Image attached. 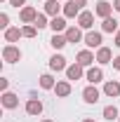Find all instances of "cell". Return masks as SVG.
I'll return each instance as SVG.
<instances>
[{
	"mask_svg": "<svg viewBox=\"0 0 120 122\" xmlns=\"http://www.w3.org/2000/svg\"><path fill=\"white\" fill-rule=\"evenodd\" d=\"M2 59L7 61V63H16V61L21 59V52H19V47H14V45H7L5 49H2Z\"/></svg>",
	"mask_w": 120,
	"mask_h": 122,
	"instance_id": "obj_1",
	"label": "cell"
},
{
	"mask_svg": "<svg viewBox=\"0 0 120 122\" xmlns=\"http://www.w3.org/2000/svg\"><path fill=\"white\" fill-rule=\"evenodd\" d=\"M38 14H40V12H35L33 7H21V12H19V19H21L24 24H35Z\"/></svg>",
	"mask_w": 120,
	"mask_h": 122,
	"instance_id": "obj_2",
	"label": "cell"
},
{
	"mask_svg": "<svg viewBox=\"0 0 120 122\" xmlns=\"http://www.w3.org/2000/svg\"><path fill=\"white\" fill-rule=\"evenodd\" d=\"M92 24H94V14H92V12H80V14H78V26H80V28L90 30Z\"/></svg>",
	"mask_w": 120,
	"mask_h": 122,
	"instance_id": "obj_3",
	"label": "cell"
},
{
	"mask_svg": "<svg viewBox=\"0 0 120 122\" xmlns=\"http://www.w3.org/2000/svg\"><path fill=\"white\" fill-rule=\"evenodd\" d=\"M111 10H113V5H111V2H106V0H101V2H97L94 14L101 16V19H108V16H111Z\"/></svg>",
	"mask_w": 120,
	"mask_h": 122,
	"instance_id": "obj_4",
	"label": "cell"
},
{
	"mask_svg": "<svg viewBox=\"0 0 120 122\" xmlns=\"http://www.w3.org/2000/svg\"><path fill=\"white\" fill-rule=\"evenodd\" d=\"M26 113L28 115H40L43 113V101L40 99H28L26 101Z\"/></svg>",
	"mask_w": 120,
	"mask_h": 122,
	"instance_id": "obj_5",
	"label": "cell"
},
{
	"mask_svg": "<svg viewBox=\"0 0 120 122\" xmlns=\"http://www.w3.org/2000/svg\"><path fill=\"white\" fill-rule=\"evenodd\" d=\"M82 99H85L87 103H97V101H99V89H97L94 85L85 87V89H82Z\"/></svg>",
	"mask_w": 120,
	"mask_h": 122,
	"instance_id": "obj_6",
	"label": "cell"
},
{
	"mask_svg": "<svg viewBox=\"0 0 120 122\" xmlns=\"http://www.w3.org/2000/svg\"><path fill=\"white\" fill-rule=\"evenodd\" d=\"M2 106L7 108V110L16 108V106H19V96H16V94H12V92H5V94H2Z\"/></svg>",
	"mask_w": 120,
	"mask_h": 122,
	"instance_id": "obj_7",
	"label": "cell"
},
{
	"mask_svg": "<svg viewBox=\"0 0 120 122\" xmlns=\"http://www.w3.org/2000/svg\"><path fill=\"white\" fill-rule=\"evenodd\" d=\"M49 68H52V71H57V73H59V71H66V68H68V66H66V59H64V56H61V54H54V56H52V59H49Z\"/></svg>",
	"mask_w": 120,
	"mask_h": 122,
	"instance_id": "obj_8",
	"label": "cell"
},
{
	"mask_svg": "<svg viewBox=\"0 0 120 122\" xmlns=\"http://www.w3.org/2000/svg\"><path fill=\"white\" fill-rule=\"evenodd\" d=\"M85 45H87V47H101V33L90 30V33L85 35Z\"/></svg>",
	"mask_w": 120,
	"mask_h": 122,
	"instance_id": "obj_9",
	"label": "cell"
},
{
	"mask_svg": "<svg viewBox=\"0 0 120 122\" xmlns=\"http://www.w3.org/2000/svg\"><path fill=\"white\" fill-rule=\"evenodd\" d=\"M59 10H61L59 0H45V14L47 16H59Z\"/></svg>",
	"mask_w": 120,
	"mask_h": 122,
	"instance_id": "obj_10",
	"label": "cell"
},
{
	"mask_svg": "<svg viewBox=\"0 0 120 122\" xmlns=\"http://www.w3.org/2000/svg\"><path fill=\"white\" fill-rule=\"evenodd\" d=\"M92 61H97V56L92 54L90 49H82V52H78V63H80V66H92Z\"/></svg>",
	"mask_w": 120,
	"mask_h": 122,
	"instance_id": "obj_11",
	"label": "cell"
},
{
	"mask_svg": "<svg viewBox=\"0 0 120 122\" xmlns=\"http://www.w3.org/2000/svg\"><path fill=\"white\" fill-rule=\"evenodd\" d=\"M82 68H85V66H80V63L68 66V68H66V77H68V80H80V77H82Z\"/></svg>",
	"mask_w": 120,
	"mask_h": 122,
	"instance_id": "obj_12",
	"label": "cell"
},
{
	"mask_svg": "<svg viewBox=\"0 0 120 122\" xmlns=\"http://www.w3.org/2000/svg\"><path fill=\"white\" fill-rule=\"evenodd\" d=\"M85 77L90 80V85H97V82L104 80V71H101V68H90V71L85 73Z\"/></svg>",
	"mask_w": 120,
	"mask_h": 122,
	"instance_id": "obj_13",
	"label": "cell"
},
{
	"mask_svg": "<svg viewBox=\"0 0 120 122\" xmlns=\"http://www.w3.org/2000/svg\"><path fill=\"white\" fill-rule=\"evenodd\" d=\"M64 35H66V40H68V42H80V40H82V33H80V28H78V26L66 28V33H64Z\"/></svg>",
	"mask_w": 120,
	"mask_h": 122,
	"instance_id": "obj_14",
	"label": "cell"
},
{
	"mask_svg": "<svg viewBox=\"0 0 120 122\" xmlns=\"http://www.w3.org/2000/svg\"><path fill=\"white\" fill-rule=\"evenodd\" d=\"M97 61H99V63H111V61H113L111 49H108V47H99V49H97Z\"/></svg>",
	"mask_w": 120,
	"mask_h": 122,
	"instance_id": "obj_15",
	"label": "cell"
},
{
	"mask_svg": "<svg viewBox=\"0 0 120 122\" xmlns=\"http://www.w3.org/2000/svg\"><path fill=\"white\" fill-rule=\"evenodd\" d=\"M49 28L54 30V33L66 30V19H64V16H52V21H49Z\"/></svg>",
	"mask_w": 120,
	"mask_h": 122,
	"instance_id": "obj_16",
	"label": "cell"
},
{
	"mask_svg": "<svg viewBox=\"0 0 120 122\" xmlns=\"http://www.w3.org/2000/svg\"><path fill=\"white\" fill-rule=\"evenodd\" d=\"M104 94L106 96H120V82H106L104 85Z\"/></svg>",
	"mask_w": 120,
	"mask_h": 122,
	"instance_id": "obj_17",
	"label": "cell"
},
{
	"mask_svg": "<svg viewBox=\"0 0 120 122\" xmlns=\"http://www.w3.org/2000/svg\"><path fill=\"white\" fill-rule=\"evenodd\" d=\"M54 92H57V96H61V99L68 96V94H71V82H66V80H64V82H57V85H54Z\"/></svg>",
	"mask_w": 120,
	"mask_h": 122,
	"instance_id": "obj_18",
	"label": "cell"
},
{
	"mask_svg": "<svg viewBox=\"0 0 120 122\" xmlns=\"http://www.w3.org/2000/svg\"><path fill=\"white\" fill-rule=\"evenodd\" d=\"M49 45L54 47V49H61V47L68 45V40H66V35H59V33H54V35H52V40H49Z\"/></svg>",
	"mask_w": 120,
	"mask_h": 122,
	"instance_id": "obj_19",
	"label": "cell"
},
{
	"mask_svg": "<svg viewBox=\"0 0 120 122\" xmlns=\"http://www.w3.org/2000/svg\"><path fill=\"white\" fill-rule=\"evenodd\" d=\"M101 28H104V33H115V30H120V28H118V21H115L113 16H108V19H104Z\"/></svg>",
	"mask_w": 120,
	"mask_h": 122,
	"instance_id": "obj_20",
	"label": "cell"
},
{
	"mask_svg": "<svg viewBox=\"0 0 120 122\" xmlns=\"http://www.w3.org/2000/svg\"><path fill=\"white\" fill-rule=\"evenodd\" d=\"M21 35H24V33H21L19 28H7L5 30V40H7V42H16Z\"/></svg>",
	"mask_w": 120,
	"mask_h": 122,
	"instance_id": "obj_21",
	"label": "cell"
},
{
	"mask_svg": "<svg viewBox=\"0 0 120 122\" xmlns=\"http://www.w3.org/2000/svg\"><path fill=\"white\" fill-rule=\"evenodd\" d=\"M120 117V110L115 106H106L104 108V120H118Z\"/></svg>",
	"mask_w": 120,
	"mask_h": 122,
	"instance_id": "obj_22",
	"label": "cell"
},
{
	"mask_svg": "<svg viewBox=\"0 0 120 122\" xmlns=\"http://www.w3.org/2000/svg\"><path fill=\"white\" fill-rule=\"evenodd\" d=\"M75 14H80V7L78 5H73L71 0L64 5V16H75Z\"/></svg>",
	"mask_w": 120,
	"mask_h": 122,
	"instance_id": "obj_23",
	"label": "cell"
},
{
	"mask_svg": "<svg viewBox=\"0 0 120 122\" xmlns=\"http://www.w3.org/2000/svg\"><path fill=\"white\" fill-rule=\"evenodd\" d=\"M54 85H57V82H54L52 75H40V87H43V89H54Z\"/></svg>",
	"mask_w": 120,
	"mask_h": 122,
	"instance_id": "obj_24",
	"label": "cell"
},
{
	"mask_svg": "<svg viewBox=\"0 0 120 122\" xmlns=\"http://www.w3.org/2000/svg\"><path fill=\"white\" fill-rule=\"evenodd\" d=\"M35 28H45V26H49V21H47V14H38V19H35V24H33Z\"/></svg>",
	"mask_w": 120,
	"mask_h": 122,
	"instance_id": "obj_25",
	"label": "cell"
},
{
	"mask_svg": "<svg viewBox=\"0 0 120 122\" xmlns=\"http://www.w3.org/2000/svg\"><path fill=\"white\" fill-rule=\"evenodd\" d=\"M21 33H24V38H35V26H33V24H31V26H24Z\"/></svg>",
	"mask_w": 120,
	"mask_h": 122,
	"instance_id": "obj_26",
	"label": "cell"
},
{
	"mask_svg": "<svg viewBox=\"0 0 120 122\" xmlns=\"http://www.w3.org/2000/svg\"><path fill=\"white\" fill-rule=\"evenodd\" d=\"M0 28H5V30L10 28V16L5 14V12H2V14H0Z\"/></svg>",
	"mask_w": 120,
	"mask_h": 122,
	"instance_id": "obj_27",
	"label": "cell"
},
{
	"mask_svg": "<svg viewBox=\"0 0 120 122\" xmlns=\"http://www.w3.org/2000/svg\"><path fill=\"white\" fill-rule=\"evenodd\" d=\"M7 2H10V5H12V7H16V10H19V7H24V5H26V0H7Z\"/></svg>",
	"mask_w": 120,
	"mask_h": 122,
	"instance_id": "obj_28",
	"label": "cell"
},
{
	"mask_svg": "<svg viewBox=\"0 0 120 122\" xmlns=\"http://www.w3.org/2000/svg\"><path fill=\"white\" fill-rule=\"evenodd\" d=\"M7 87H10V80H7V77H0V89L7 92Z\"/></svg>",
	"mask_w": 120,
	"mask_h": 122,
	"instance_id": "obj_29",
	"label": "cell"
},
{
	"mask_svg": "<svg viewBox=\"0 0 120 122\" xmlns=\"http://www.w3.org/2000/svg\"><path fill=\"white\" fill-rule=\"evenodd\" d=\"M71 2H73V5H78V7H80V10H82V7H85V5H87V0H71Z\"/></svg>",
	"mask_w": 120,
	"mask_h": 122,
	"instance_id": "obj_30",
	"label": "cell"
},
{
	"mask_svg": "<svg viewBox=\"0 0 120 122\" xmlns=\"http://www.w3.org/2000/svg\"><path fill=\"white\" fill-rule=\"evenodd\" d=\"M111 63H113V68H118V71H120V56H115V59L111 61Z\"/></svg>",
	"mask_w": 120,
	"mask_h": 122,
	"instance_id": "obj_31",
	"label": "cell"
},
{
	"mask_svg": "<svg viewBox=\"0 0 120 122\" xmlns=\"http://www.w3.org/2000/svg\"><path fill=\"white\" fill-rule=\"evenodd\" d=\"M113 7H115V12H120V0H115V2H113Z\"/></svg>",
	"mask_w": 120,
	"mask_h": 122,
	"instance_id": "obj_32",
	"label": "cell"
},
{
	"mask_svg": "<svg viewBox=\"0 0 120 122\" xmlns=\"http://www.w3.org/2000/svg\"><path fill=\"white\" fill-rule=\"evenodd\" d=\"M115 47H120V30H118V35H115Z\"/></svg>",
	"mask_w": 120,
	"mask_h": 122,
	"instance_id": "obj_33",
	"label": "cell"
},
{
	"mask_svg": "<svg viewBox=\"0 0 120 122\" xmlns=\"http://www.w3.org/2000/svg\"><path fill=\"white\" fill-rule=\"evenodd\" d=\"M82 122H94V120H90V117H87V120H82Z\"/></svg>",
	"mask_w": 120,
	"mask_h": 122,
	"instance_id": "obj_34",
	"label": "cell"
},
{
	"mask_svg": "<svg viewBox=\"0 0 120 122\" xmlns=\"http://www.w3.org/2000/svg\"><path fill=\"white\" fill-rule=\"evenodd\" d=\"M43 122H52V120H43Z\"/></svg>",
	"mask_w": 120,
	"mask_h": 122,
	"instance_id": "obj_35",
	"label": "cell"
},
{
	"mask_svg": "<svg viewBox=\"0 0 120 122\" xmlns=\"http://www.w3.org/2000/svg\"><path fill=\"white\" fill-rule=\"evenodd\" d=\"M118 122H120V117H118Z\"/></svg>",
	"mask_w": 120,
	"mask_h": 122,
	"instance_id": "obj_36",
	"label": "cell"
}]
</instances>
